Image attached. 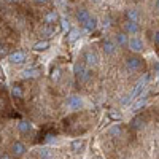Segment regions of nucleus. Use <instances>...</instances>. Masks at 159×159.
<instances>
[{
	"mask_svg": "<svg viewBox=\"0 0 159 159\" xmlns=\"http://www.w3.org/2000/svg\"><path fill=\"white\" fill-rule=\"evenodd\" d=\"M89 18H91V15L88 13V10L81 8V10H78V11H76V21H78L80 24H83V25H84V22H86Z\"/></svg>",
	"mask_w": 159,
	"mask_h": 159,
	"instance_id": "12",
	"label": "nucleus"
},
{
	"mask_svg": "<svg viewBox=\"0 0 159 159\" xmlns=\"http://www.w3.org/2000/svg\"><path fill=\"white\" fill-rule=\"evenodd\" d=\"M119 132H121V129H119V126H118V127H115V129L111 130V134H119Z\"/></svg>",
	"mask_w": 159,
	"mask_h": 159,
	"instance_id": "31",
	"label": "nucleus"
},
{
	"mask_svg": "<svg viewBox=\"0 0 159 159\" xmlns=\"http://www.w3.org/2000/svg\"><path fill=\"white\" fill-rule=\"evenodd\" d=\"M72 148H73V151H80V150L83 148V142L81 140H75L72 143Z\"/></svg>",
	"mask_w": 159,
	"mask_h": 159,
	"instance_id": "23",
	"label": "nucleus"
},
{
	"mask_svg": "<svg viewBox=\"0 0 159 159\" xmlns=\"http://www.w3.org/2000/svg\"><path fill=\"white\" fill-rule=\"evenodd\" d=\"M75 76L78 78V81H88L91 76V72L86 70L83 64H75Z\"/></svg>",
	"mask_w": 159,
	"mask_h": 159,
	"instance_id": "1",
	"label": "nucleus"
},
{
	"mask_svg": "<svg viewBox=\"0 0 159 159\" xmlns=\"http://www.w3.org/2000/svg\"><path fill=\"white\" fill-rule=\"evenodd\" d=\"M0 159H10V157H8L7 154H3V156H2V157H0Z\"/></svg>",
	"mask_w": 159,
	"mask_h": 159,
	"instance_id": "32",
	"label": "nucleus"
},
{
	"mask_svg": "<svg viewBox=\"0 0 159 159\" xmlns=\"http://www.w3.org/2000/svg\"><path fill=\"white\" fill-rule=\"evenodd\" d=\"M124 30H126V34H130V35H135V34H139L140 27H139V24H137V22H132V21H127V22L124 24Z\"/></svg>",
	"mask_w": 159,
	"mask_h": 159,
	"instance_id": "10",
	"label": "nucleus"
},
{
	"mask_svg": "<svg viewBox=\"0 0 159 159\" xmlns=\"http://www.w3.org/2000/svg\"><path fill=\"white\" fill-rule=\"evenodd\" d=\"M157 81H159V75H157Z\"/></svg>",
	"mask_w": 159,
	"mask_h": 159,
	"instance_id": "35",
	"label": "nucleus"
},
{
	"mask_svg": "<svg viewBox=\"0 0 159 159\" xmlns=\"http://www.w3.org/2000/svg\"><path fill=\"white\" fill-rule=\"evenodd\" d=\"M108 115H110V118H111V119H121V115H119V113H116L115 110H111Z\"/></svg>",
	"mask_w": 159,
	"mask_h": 159,
	"instance_id": "27",
	"label": "nucleus"
},
{
	"mask_svg": "<svg viewBox=\"0 0 159 159\" xmlns=\"http://www.w3.org/2000/svg\"><path fill=\"white\" fill-rule=\"evenodd\" d=\"M18 129H19L21 134H27V132L30 130V123H29V121H21V123L18 124Z\"/></svg>",
	"mask_w": 159,
	"mask_h": 159,
	"instance_id": "18",
	"label": "nucleus"
},
{
	"mask_svg": "<svg viewBox=\"0 0 159 159\" xmlns=\"http://www.w3.org/2000/svg\"><path fill=\"white\" fill-rule=\"evenodd\" d=\"M67 107L72 110H80L83 107V100L80 99V96H70L67 99Z\"/></svg>",
	"mask_w": 159,
	"mask_h": 159,
	"instance_id": "5",
	"label": "nucleus"
},
{
	"mask_svg": "<svg viewBox=\"0 0 159 159\" xmlns=\"http://www.w3.org/2000/svg\"><path fill=\"white\" fill-rule=\"evenodd\" d=\"M5 2H16V0H5Z\"/></svg>",
	"mask_w": 159,
	"mask_h": 159,
	"instance_id": "33",
	"label": "nucleus"
},
{
	"mask_svg": "<svg viewBox=\"0 0 159 159\" xmlns=\"http://www.w3.org/2000/svg\"><path fill=\"white\" fill-rule=\"evenodd\" d=\"M11 153L15 154V156H22L25 153V147H24V143L21 142H15L11 145Z\"/></svg>",
	"mask_w": 159,
	"mask_h": 159,
	"instance_id": "11",
	"label": "nucleus"
},
{
	"mask_svg": "<svg viewBox=\"0 0 159 159\" xmlns=\"http://www.w3.org/2000/svg\"><path fill=\"white\" fill-rule=\"evenodd\" d=\"M42 32H43L46 37H51V35H54V32H56V30H54V27H51V25H48V27H45Z\"/></svg>",
	"mask_w": 159,
	"mask_h": 159,
	"instance_id": "24",
	"label": "nucleus"
},
{
	"mask_svg": "<svg viewBox=\"0 0 159 159\" xmlns=\"http://www.w3.org/2000/svg\"><path fill=\"white\" fill-rule=\"evenodd\" d=\"M81 37V32H80V29H76V27H73V29H69V32H67V40L70 43H73V42H76V40Z\"/></svg>",
	"mask_w": 159,
	"mask_h": 159,
	"instance_id": "13",
	"label": "nucleus"
},
{
	"mask_svg": "<svg viewBox=\"0 0 159 159\" xmlns=\"http://www.w3.org/2000/svg\"><path fill=\"white\" fill-rule=\"evenodd\" d=\"M3 56H7V46L3 43H0V57H3Z\"/></svg>",
	"mask_w": 159,
	"mask_h": 159,
	"instance_id": "26",
	"label": "nucleus"
},
{
	"mask_svg": "<svg viewBox=\"0 0 159 159\" xmlns=\"http://www.w3.org/2000/svg\"><path fill=\"white\" fill-rule=\"evenodd\" d=\"M91 2H100V0H91Z\"/></svg>",
	"mask_w": 159,
	"mask_h": 159,
	"instance_id": "34",
	"label": "nucleus"
},
{
	"mask_svg": "<svg viewBox=\"0 0 159 159\" xmlns=\"http://www.w3.org/2000/svg\"><path fill=\"white\" fill-rule=\"evenodd\" d=\"M11 94H13V97H15V99H21L24 96V91H22V88L19 84H15V86H13V89H11Z\"/></svg>",
	"mask_w": 159,
	"mask_h": 159,
	"instance_id": "17",
	"label": "nucleus"
},
{
	"mask_svg": "<svg viewBox=\"0 0 159 159\" xmlns=\"http://www.w3.org/2000/svg\"><path fill=\"white\" fill-rule=\"evenodd\" d=\"M126 67L130 70V72H135V70H140L143 67V59L139 57V56H132L126 61Z\"/></svg>",
	"mask_w": 159,
	"mask_h": 159,
	"instance_id": "2",
	"label": "nucleus"
},
{
	"mask_svg": "<svg viewBox=\"0 0 159 159\" xmlns=\"http://www.w3.org/2000/svg\"><path fill=\"white\" fill-rule=\"evenodd\" d=\"M126 18H127V21L137 22V21H139V18H140V15H139V11H137V10L129 8V10H126Z\"/></svg>",
	"mask_w": 159,
	"mask_h": 159,
	"instance_id": "14",
	"label": "nucleus"
},
{
	"mask_svg": "<svg viewBox=\"0 0 159 159\" xmlns=\"http://www.w3.org/2000/svg\"><path fill=\"white\" fill-rule=\"evenodd\" d=\"M49 0H35V3L37 5H45V3H48Z\"/></svg>",
	"mask_w": 159,
	"mask_h": 159,
	"instance_id": "29",
	"label": "nucleus"
},
{
	"mask_svg": "<svg viewBox=\"0 0 159 159\" xmlns=\"http://www.w3.org/2000/svg\"><path fill=\"white\" fill-rule=\"evenodd\" d=\"M83 59H84L86 65H89V67H94V65H97V62H99V57L96 54V51H92V49H88L84 52V57Z\"/></svg>",
	"mask_w": 159,
	"mask_h": 159,
	"instance_id": "3",
	"label": "nucleus"
},
{
	"mask_svg": "<svg viewBox=\"0 0 159 159\" xmlns=\"http://www.w3.org/2000/svg\"><path fill=\"white\" fill-rule=\"evenodd\" d=\"M38 156L42 157V159H52V153L49 151V150H46V148H42L38 151Z\"/></svg>",
	"mask_w": 159,
	"mask_h": 159,
	"instance_id": "21",
	"label": "nucleus"
},
{
	"mask_svg": "<svg viewBox=\"0 0 159 159\" xmlns=\"http://www.w3.org/2000/svg\"><path fill=\"white\" fill-rule=\"evenodd\" d=\"M61 22H62V29H64V30L69 29V21H67V19H62Z\"/></svg>",
	"mask_w": 159,
	"mask_h": 159,
	"instance_id": "28",
	"label": "nucleus"
},
{
	"mask_svg": "<svg viewBox=\"0 0 159 159\" xmlns=\"http://www.w3.org/2000/svg\"><path fill=\"white\" fill-rule=\"evenodd\" d=\"M143 116H137V118H134V119H132V127H134V129H140L142 126H143Z\"/></svg>",
	"mask_w": 159,
	"mask_h": 159,
	"instance_id": "20",
	"label": "nucleus"
},
{
	"mask_svg": "<svg viewBox=\"0 0 159 159\" xmlns=\"http://www.w3.org/2000/svg\"><path fill=\"white\" fill-rule=\"evenodd\" d=\"M102 51L105 54H113L116 51V43L111 42V40H103L102 42Z\"/></svg>",
	"mask_w": 159,
	"mask_h": 159,
	"instance_id": "6",
	"label": "nucleus"
},
{
	"mask_svg": "<svg viewBox=\"0 0 159 159\" xmlns=\"http://www.w3.org/2000/svg\"><path fill=\"white\" fill-rule=\"evenodd\" d=\"M96 27H97V19H96V18H89V19L84 22V29H86L88 32L96 30Z\"/></svg>",
	"mask_w": 159,
	"mask_h": 159,
	"instance_id": "15",
	"label": "nucleus"
},
{
	"mask_svg": "<svg viewBox=\"0 0 159 159\" xmlns=\"http://www.w3.org/2000/svg\"><path fill=\"white\" fill-rule=\"evenodd\" d=\"M8 59H10L11 64H22L25 61V54L22 51H15V52H11V54H10Z\"/></svg>",
	"mask_w": 159,
	"mask_h": 159,
	"instance_id": "8",
	"label": "nucleus"
},
{
	"mask_svg": "<svg viewBox=\"0 0 159 159\" xmlns=\"http://www.w3.org/2000/svg\"><path fill=\"white\" fill-rule=\"evenodd\" d=\"M38 75H40V70L35 69V67H34V69H25V70L22 72V76H24V78H37Z\"/></svg>",
	"mask_w": 159,
	"mask_h": 159,
	"instance_id": "16",
	"label": "nucleus"
},
{
	"mask_svg": "<svg viewBox=\"0 0 159 159\" xmlns=\"http://www.w3.org/2000/svg\"><path fill=\"white\" fill-rule=\"evenodd\" d=\"M51 78L54 80V81H57V80L61 78V70L59 69H52V73H51Z\"/></svg>",
	"mask_w": 159,
	"mask_h": 159,
	"instance_id": "25",
	"label": "nucleus"
},
{
	"mask_svg": "<svg viewBox=\"0 0 159 159\" xmlns=\"http://www.w3.org/2000/svg\"><path fill=\"white\" fill-rule=\"evenodd\" d=\"M154 43H156V45H159V30L154 34Z\"/></svg>",
	"mask_w": 159,
	"mask_h": 159,
	"instance_id": "30",
	"label": "nucleus"
},
{
	"mask_svg": "<svg viewBox=\"0 0 159 159\" xmlns=\"http://www.w3.org/2000/svg\"><path fill=\"white\" fill-rule=\"evenodd\" d=\"M140 97H142V99H140V100H139V102H137V103L134 105V107H132V110H134V111H137L139 108H142V107H143V105H145V103H147V99H145V96H143V94H142Z\"/></svg>",
	"mask_w": 159,
	"mask_h": 159,
	"instance_id": "22",
	"label": "nucleus"
},
{
	"mask_svg": "<svg viewBox=\"0 0 159 159\" xmlns=\"http://www.w3.org/2000/svg\"><path fill=\"white\" fill-rule=\"evenodd\" d=\"M127 46H129L130 51H134V52H140V51H143V42H142L140 38H137V37L130 38L129 42H127Z\"/></svg>",
	"mask_w": 159,
	"mask_h": 159,
	"instance_id": "4",
	"label": "nucleus"
},
{
	"mask_svg": "<svg viewBox=\"0 0 159 159\" xmlns=\"http://www.w3.org/2000/svg\"><path fill=\"white\" fill-rule=\"evenodd\" d=\"M127 42H129V38H127V34H126V32H118V34L115 35V43H116V46H126Z\"/></svg>",
	"mask_w": 159,
	"mask_h": 159,
	"instance_id": "9",
	"label": "nucleus"
},
{
	"mask_svg": "<svg viewBox=\"0 0 159 159\" xmlns=\"http://www.w3.org/2000/svg\"><path fill=\"white\" fill-rule=\"evenodd\" d=\"M57 21H59V15H57L56 10H51V11H48L46 15H45V22H46V25H52V24H56Z\"/></svg>",
	"mask_w": 159,
	"mask_h": 159,
	"instance_id": "7",
	"label": "nucleus"
},
{
	"mask_svg": "<svg viewBox=\"0 0 159 159\" xmlns=\"http://www.w3.org/2000/svg\"><path fill=\"white\" fill-rule=\"evenodd\" d=\"M48 48H49V42H48V40L38 42V43H35V46H34L35 51H45V49H48Z\"/></svg>",
	"mask_w": 159,
	"mask_h": 159,
	"instance_id": "19",
	"label": "nucleus"
}]
</instances>
